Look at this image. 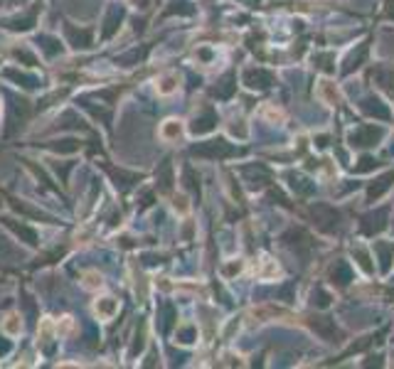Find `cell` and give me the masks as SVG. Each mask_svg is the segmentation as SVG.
<instances>
[{
    "label": "cell",
    "mask_w": 394,
    "mask_h": 369,
    "mask_svg": "<svg viewBox=\"0 0 394 369\" xmlns=\"http://www.w3.org/2000/svg\"><path fill=\"white\" fill-rule=\"evenodd\" d=\"M310 327H313L321 337H325V340H335V335H338V330H335V325H333L330 318H310Z\"/></svg>",
    "instance_id": "3957f363"
},
{
    "label": "cell",
    "mask_w": 394,
    "mask_h": 369,
    "mask_svg": "<svg viewBox=\"0 0 394 369\" xmlns=\"http://www.w3.org/2000/svg\"><path fill=\"white\" fill-rule=\"evenodd\" d=\"M244 82L252 86V89H266V86L274 84V76L264 69H247L244 74Z\"/></svg>",
    "instance_id": "6da1fadb"
},
{
    "label": "cell",
    "mask_w": 394,
    "mask_h": 369,
    "mask_svg": "<svg viewBox=\"0 0 394 369\" xmlns=\"http://www.w3.org/2000/svg\"><path fill=\"white\" fill-rule=\"evenodd\" d=\"M389 15H392V17H394V0H392V3H389Z\"/></svg>",
    "instance_id": "9c48e42d"
},
{
    "label": "cell",
    "mask_w": 394,
    "mask_h": 369,
    "mask_svg": "<svg viewBox=\"0 0 394 369\" xmlns=\"http://www.w3.org/2000/svg\"><path fill=\"white\" fill-rule=\"evenodd\" d=\"M313 214H315L318 224L323 229H333L338 224V212H335L333 207H328V204H318V207L313 209Z\"/></svg>",
    "instance_id": "7a4b0ae2"
},
{
    "label": "cell",
    "mask_w": 394,
    "mask_h": 369,
    "mask_svg": "<svg viewBox=\"0 0 394 369\" xmlns=\"http://www.w3.org/2000/svg\"><path fill=\"white\" fill-rule=\"evenodd\" d=\"M173 82H175L173 76H165V79L160 82V86H158V91H160V94H170V91L175 89V84H173Z\"/></svg>",
    "instance_id": "ba28073f"
},
{
    "label": "cell",
    "mask_w": 394,
    "mask_h": 369,
    "mask_svg": "<svg viewBox=\"0 0 394 369\" xmlns=\"http://www.w3.org/2000/svg\"><path fill=\"white\" fill-rule=\"evenodd\" d=\"M375 76H377V82L382 84V89H387L394 96V69H380Z\"/></svg>",
    "instance_id": "5b68a950"
},
{
    "label": "cell",
    "mask_w": 394,
    "mask_h": 369,
    "mask_svg": "<svg viewBox=\"0 0 394 369\" xmlns=\"http://www.w3.org/2000/svg\"><path fill=\"white\" fill-rule=\"evenodd\" d=\"M392 180H394V172H389V175H384V177L380 180V184L370 190V197H380L382 192H384V190H387V187L392 184Z\"/></svg>",
    "instance_id": "52a82bcc"
},
{
    "label": "cell",
    "mask_w": 394,
    "mask_h": 369,
    "mask_svg": "<svg viewBox=\"0 0 394 369\" xmlns=\"http://www.w3.org/2000/svg\"><path fill=\"white\" fill-rule=\"evenodd\" d=\"M377 138H380V128L375 126H367L362 130H357V133H352V143L355 145H372Z\"/></svg>",
    "instance_id": "277c9868"
},
{
    "label": "cell",
    "mask_w": 394,
    "mask_h": 369,
    "mask_svg": "<svg viewBox=\"0 0 394 369\" xmlns=\"http://www.w3.org/2000/svg\"><path fill=\"white\" fill-rule=\"evenodd\" d=\"M333 281H338L340 285H345L350 281V269H348L345 263H338V266L333 269Z\"/></svg>",
    "instance_id": "8992f818"
}]
</instances>
